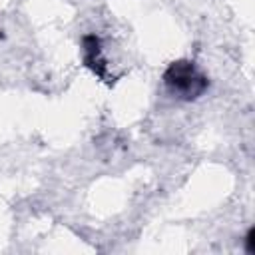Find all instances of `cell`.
Returning <instances> with one entry per match:
<instances>
[{"label":"cell","instance_id":"3","mask_svg":"<svg viewBox=\"0 0 255 255\" xmlns=\"http://www.w3.org/2000/svg\"><path fill=\"white\" fill-rule=\"evenodd\" d=\"M245 251L247 253H255V229L253 227L245 235Z\"/></svg>","mask_w":255,"mask_h":255},{"label":"cell","instance_id":"2","mask_svg":"<svg viewBox=\"0 0 255 255\" xmlns=\"http://www.w3.org/2000/svg\"><path fill=\"white\" fill-rule=\"evenodd\" d=\"M84 46V64L102 80H108V64L102 56V40L96 34H86L82 38Z\"/></svg>","mask_w":255,"mask_h":255},{"label":"cell","instance_id":"1","mask_svg":"<svg viewBox=\"0 0 255 255\" xmlns=\"http://www.w3.org/2000/svg\"><path fill=\"white\" fill-rule=\"evenodd\" d=\"M163 84L173 98L191 102L205 94L209 80L191 60H175L163 72Z\"/></svg>","mask_w":255,"mask_h":255}]
</instances>
